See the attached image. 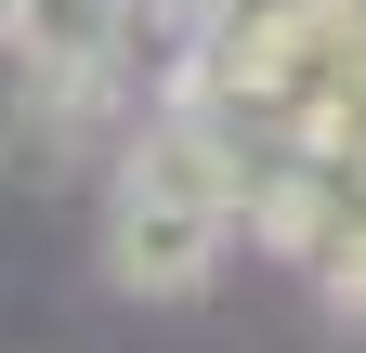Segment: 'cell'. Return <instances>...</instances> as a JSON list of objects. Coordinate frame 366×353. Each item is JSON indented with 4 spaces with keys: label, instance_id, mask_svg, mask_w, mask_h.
<instances>
[{
    "label": "cell",
    "instance_id": "4",
    "mask_svg": "<svg viewBox=\"0 0 366 353\" xmlns=\"http://www.w3.org/2000/svg\"><path fill=\"white\" fill-rule=\"evenodd\" d=\"M222 14H236V0H131V53H157V79H170Z\"/></svg>",
    "mask_w": 366,
    "mask_h": 353
},
{
    "label": "cell",
    "instance_id": "2",
    "mask_svg": "<svg viewBox=\"0 0 366 353\" xmlns=\"http://www.w3.org/2000/svg\"><path fill=\"white\" fill-rule=\"evenodd\" d=\"M0 53L26 79H131V0H14Z\"/></svg>",
    "mask_w": 366,
    "mask_h": 353
},
{
    "label": "cell",
    "instance_id": "3",
    "mask_svg": "<svg viewBox=\"0 0 366 353\" xmlns=\"http://www.w3.org/2000/svg\"><path fill=\"white\" fill-rule=\"evenodd\" d=\"M314 301H327L340 327H366V170H353V209H340V236L314 249Z\"/></svg>",
    "mask_w": 366,
    "mask_h": 353
},
{
    "label": "cell",
    "instance_id": "1",
    "mask_svg": "<svg viewBox=\"0 0 366 353\" xmlns=\"http://www.w3.org/2000/svg\"><path fill=\"white\" fill-rule=\"evenodd\" d=\"M118 301H197L236 262V144L197 105H144L105 157V223H92Z\"/></svg>",
    "mask_w": 366,
    "mask_h": 353
},
{
    "label": "cell",
    "instance_id": "5",
    "mask_svg": "<svg viewBox=\"0 0 366 353\" xmlns=\"http://www.w3.org/2000/svg\"><path fill=\"white\" fill-rule=\"evenodd\" d=\"M0 39H14V0H0Z\"/></svg>",
    "mask_w": 366,
    "mask_h": 353
}]
</instances>
